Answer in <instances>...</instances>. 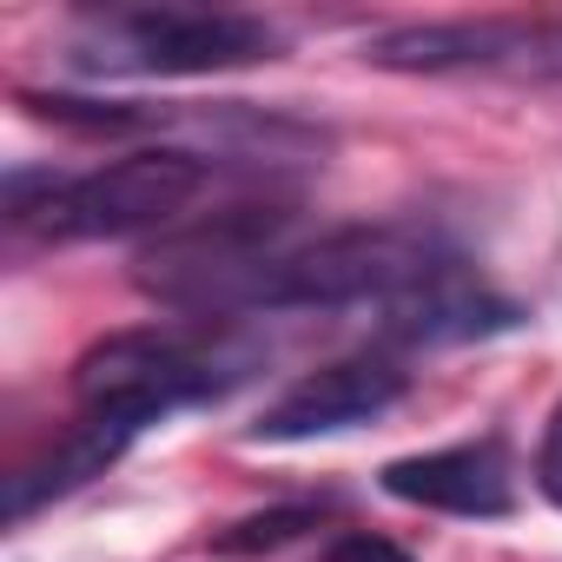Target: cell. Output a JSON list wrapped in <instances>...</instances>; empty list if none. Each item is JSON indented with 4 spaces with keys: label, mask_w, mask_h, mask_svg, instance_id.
Wrapping results in <instances>:
<instances>
[{
    "label": "cell",
    "mask_w": 562,
    "mask_h": 562,
    "mask_svg": "<svg viewBox=\"0 0 562 562\" xmlns=\"http://www.w3.org/2000/svg\"><path fill=\"white\" fill-rule=\"evenodd\" d=\"M251 371H265V345L238 325H218V318H199L186 331H159V325L113 331L74 364V404L139 397L159 417H172L186 404H212V397L238 391Z\"/></svg>",
    "instance_id": "4"
},
{
    "label": "cell",
    "mask_w": 562,
    "mask_h": 562,
    "mask_svg": "<svg viewBox=\"0 0 562 562\" xmlns=\"http://www.w3.org/2000/svg\"><path fill=\"white\" fill-rule=\"evenodd\" d=\"M285 245H299V205H225L159 232L133 265V285L186 318H212L238 278L278 258Z\"/></svg>",
    "instance_id": "5"
},
{
    "label": "cell",
    "mask_w": 562,
    "mask_h": 562,
    "mask_svg": "<svg viewBox=\"0 0 562 562\" xmlns=\"http://www.w3.org/2000/svg\"><path fill=\"white\" fill-rule=\"evenodd\" d=\"M384 496L417 503V509H443V516H476L496 522L516 509V463L503 437H470V443H443V450H417L384 463Z\"/></svg>",
    "instance_id": "9"
},
{
    "label": "cell",
    "mask_w": 562,
    "mask_h": 562,
    "mask_svg": "<svg viewBox=\"0 0 562 562\" xmlns=\"http://www.w3.org/2000/svg\"><path fill=\"white\" fill-rule=\"evenodd\" d=\"M318 562H411V549H397L391 536H371V529H345Z\"/></svg>",
    "instance_id": "12"
},
{
    "label": "cell",
    "mask_w": 562,
    "mask_h": 562,
    "mask_svg": "<svg viewBox=\"0 0 562 562\" xmlns=\"http://www.w3.org/2000/svg\"><path fill=\"white\" fill-rule=\"evenodd\" d=\"M411 391V371L384 351L364 358H338L305 371L285 397H271L265 417L251 424V443H305V437H331V430H358L384 411H397Z\"/></svg>",
    "instance_id": "8"
},
{
    "label": "cell",
    "mask_w": 562,
    "mask_h": 562,
    "mask_svg": "<svg viewBox=\"0 0 562 562\" xmlns=\"http://www.w3.org/2000/svg\"><path fill=\"white\" fill-rule=\"evenodd\" d=\"M536 490L562 509V404L549 411V424H542V443H536Z\"/></svg>",
    "instance_id": "13"
},
{
    "label": "cell",
    "mask_w": 562,
    "mask_h": 562,
    "mask_svg": "<svg viewBox=\"0 0 562 562\" xmlns=\"http://www.w3.org/2000/svg\"><path fill=\"white\" fill-rule=\"evenodd\" d=\"M325 516H338V496H305V503H278L258 516H238L212 536V555H265V549H285L305 529H318Z\"/></svg>",
    "instance_id": "11"
},
{
    "label": "cell",
    "mask_w": 562,
    "mask_h": 562,
    "mask_svg": "<svg viewBox=\"0 0 562 562\" xmlns=\"http://www.w3.org/2000/svg\"><path fill=\"white\" fill-rule=\"evenodd\" d=\"M457 251L424 225H338L305 245H285L245 271L218 299L212 318H258V312H345V305H391L437 271H450Z\"/></svg>",
    "instance_id": "1"
},
{
    "label": "cell",
    "mask_w": 562,
    "mask_h": 562,
    "mask_svg": "<svg viewBox=\"0 0 562 562\" xmlns=\"http://www.w3.org/2000/svg\"><path fill=\"white\" fill-rule=\"evenodd\" d=\"M218 159L199 146H139L113 166L93 172H8V225L21 238L47 245H80V238H133V232H166L192 199L212 186Z\"/></svg>",
    "instance_id": "2"
},
{
    "label": "cell",
    "mask_w": 562,
    "mask_h": 562,
    "mask_svg": "<svg viewBox=\"0 0 562 562\" xmlns=\"http://www.w3.org/2000/svg\"><path fill=\"white\" fill-rule=\"evenodd\" d=\"M384 74H496L562 80V14H483V21H404L364 41Z\"/></svg>",
    "instance_id": "6"
},
{
    "label": "cell",
    "mask_w": 562,
    "mask_h": 562,
    "mask_svg": "<svg viewBox=\"0 0 562 562\" xmlns=\"http://www.w3.org/2000/svg\"><path fill=\"white\" fill-rule=\"evenodd\" d=\"M529 312L490 285H476V278L463 265L437 271L430 285L404 292L384 305V325L378 338L397 345V351H443V345H470V338H496V331H516Z\"/></svg>",
    "instance_id": "10"
},
{
    "label": "cell",
    "mask_w": 562,
    "mask_h": 562,
    "mask_svg": "<svg viewBox=\"0 0 562 562\" xmlns=\"http://www.w3.org/2000/svg\"><path fill=\"white\" fill-rule=\"evenodd\" d=\"M60 54L87 80H199L278 60L285 34L232 8H100L74 14Z\"/></svg>",
    "instance_id": "3"
},
{
    "label": "cell",
    "mask_w": 562,
    "mask_h": 562,
    "mask_svg": "<svg viewBox=\"0 0 562 562\" xmlns=\"http://www.w3.org/2000/svg\"><path fill=\"white\" fill-rule=\"evenodd\" d=\"M153 424H159V411L139 404V397H93V404H80L60 437H47L27 463L8 470V503H0V509H8V522L21 529L47 503H60L74 490H87L93 476H106Z\"/></svg>",
    "instance_id": "7"
}]
</instances>
